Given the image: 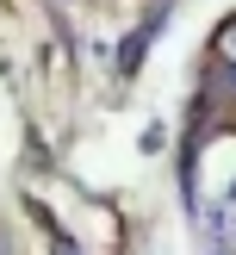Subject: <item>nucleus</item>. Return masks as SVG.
<instances>
[{"label": "nucleus", "mask_w": 236, "mask_h": 255, "mask_svg": "<svg viewBox=\"0 0 236 255\" xmlns=\"http://www.w3.org/2000/svg\"><path fill=\"white\" fill-rule=\"evenodd\" d=\"M218 50H224V56L236 62V25H224V31H218Z\"/></svg>", "instance_id": "obj_1"}]
</instances>
